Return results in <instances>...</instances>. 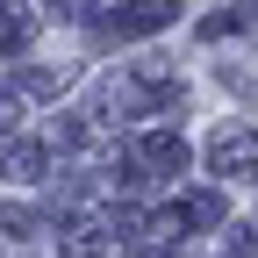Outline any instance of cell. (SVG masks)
I'll use <instances>...</instances> for the list:
<instances>
[{"instance_id":"obj_1","label":"cell","mask_w":258,"mask_h":258,"mask_svg":"<svg viewBox=\"0 0 258 258\" xmlns=\"http://www.w3.org/2000/svg\"><path fill=\"white\" fill-rule=\"evenodd\" d=\"M208 165H215L222 179H230V172H237V179H251V172H258V144H251V137H215Z\"/></svg>"},{"instance_id":"obj_2","label":"cell","mask_w":258,"mask_h":258,"mask_svg":"<svg viewBox=\"0 0 258 258\" xmlns=\"http://www.w3.org/2000/svg\"><path fill=\"white\" fill-rule=\"evenodd\" d=\"M172 15H179V0H137V8H129L115 29H122V36H151V29H165Z\"/></svg>"},{"instance_id":"obj_3","label":"cell","mask_w":258,"mask_h":258,"mask_svg":"<svg viewBox=\"0 0 258 258\" xmlns=\"http://www.w3.org/2000/svg\"><path fill=\"white\" fill-rule=\"evenodd\" d=\"M0 172H15V179H36V172H43V151H36V144H8V151H0Z\"/></svg>"},{"instance_id":"obj_4","label":"cell","mask_w":258,"mask_h":258,"mask_svg":"<svg viewBox=\"0 0 258 258\" xmlns=\"http://www.w3.org/2000/svg\"><path fill=\"white\" fill-rule=\"evenodd\" d=\"M144 158H151L158 172H179V165H186V144H179V137H151V144H144Z\"/></svg>"},{"instance_id":"obj_5","label":"cell","mask_w":258,"mask_h":258,"mask_svg":"<svg viewBox=\"0 0 258 258\" xmlns=\"http://www.w3.org/2000/svg\"><path fill=\"white\" fill-rule=\"evenodd\" d=\"M64 251L72 258H101V222H72L64 230Z\"/></svg>"},{"instance_id":"obj_6","label":"cell","mask_w":258,"mask_h":258,"mask_svg":"<svg viewBox=\"0 0 258 258\" xmlns=\"http://www.w3.org/2000/svg\"><path fill=\"white\" fill-rule=\"evenodd\" d=\"M29 43V22H0V50H22Z\"/></svg>"},{"instance_id":"obj_7","label":"cell","mask_w":258,"mask_h":258,"mask_svg":"<svg viewBox=\"0 0 258 258\" xmlns=\"http://www.w3.org/2000/svg\"><path fill=\"white\" fill-rule=\"evenodd\" d=\"M8 115H15V101H0V129H8Z\"/></svg>"}]
</instances>
